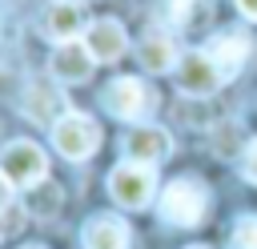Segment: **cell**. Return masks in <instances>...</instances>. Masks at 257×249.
Masks as SVG:
<instances>
[{
    "label": "cell",
    "mask_w": 257,
    "mask_h": 249,
    "mask_svg": "<svg viewBox=\"0 0 257 249\" xmlns=\"http://www.w3.org/2000/svg\"><path fill=\"white\" fill-rule=\"evenodd\" d=\"M205 205H209V189L201 181H193V177H177V181H169L161 189V205L157 209H161V217L169 225L193 229V225H201Z\"/></svg>",
    "instance_id": "obj_1"
},
{
    "label": "cell",
    "mask_w": 257,
    "mask_h": 249,
    "mask_svg": "<svg viewBox=\"0 0 257 249\" xmlns=\"http://www.w3.org/2000/svg\"><path fill=\"white\" fill-rule=\"evenodd\" d=\"M153 189H157V177H153V165H145V161L128 157L108 173V197L124 209H145L153 201Z\"/></svg>",
    "instance_id": "obj_2"
},
{
    "label": "cell",
    "mask_w": 257,
    "mask_h": 249,
    "mask_svg": "<svg viewBox=\"0 0 257 249\" xmlns=\"http://www.w3.org/2000/svg\"><path fill=\"white\" fill-rule=\"evenodd\" d=\"M52 145L68 161H88L100 149V129L84 112H64L60 120H52Z\"/></svg>",
    "instance_id": "obj_3"
},
{
    "label": "cell",
    "mask_w": 257,
    "mask_h": 249,
    "mask_svg": "<svg viewBox=\"0 0 257 249\" xmlns=\"http://www.w3.org/2000/svg\"><path fill=\"white\" fill-rule=\"evenodd\" d=\"M104 108L116 116V120H145L149 112H153V104H157V92L145 84V80H137V76H116L108 88H104Z\"/></svg>",
    "instance_id": "obj_4"
},
{
    "label": "cell",
    "mask_w": 257,
    "mask_h": 249,
    "mask_svg": "<svg viewBox=\"0 0 257 249\" xmlns=\"http://www.w3.org/2000/svg\"><path fill=\"white\" fill-rule=\"evenodd\" d=\"M0 169L8 173V181L16 189H36L44 181V173H48V157L32 141H12L4 149V157H0Z\"/></svg>",
    "instance_id": "obj_5"
},
{
    "label": "cell",
    "mask_w": 257,
    "mask_h": 249,
    "mask_svg": "<svg viewBox=\"0 0 257 249\" xmlns=\"http://www.w3.org/2000/svg\"><path fill=\"white\" fill-rule=\"evenodd\" d=\"M173 72H177V88H181L185 96H213V92L225 84V76H221V68L213 64L209 52H185Z\"/></svg>",
    "instance_id": "obj_6"
},
{
    "label": "cell",
    "mask_w": 257,
    "mask_h": 249,
    "mask_svg": "<svg viewBox=\"0 0 257 249\" xmlns=\"http://www.w3.org/2000/svg\"><path fill=\"white\" fill-rule=\"evenodd\" d=\"M92 64H96V56L88 52L84 40H64V44H56V52H52V60H48V68H52V76H56L60 84H84V80L92 76Z\"/></svg>",
    "instance_id": "obj_7"
},
{
    "label": "cell",
    "mask_w": 257,
    "mask_h": 249,
    "mask_svg": "<svg viewBox=\"0 0 257 249\" xmlns=\"http://www.w3.org/2000/svg\"><path fill=\"white\" fill-rule=\"evenodd\" d=\"M169 153H173V141L161 125H133L128 137H124V157H133V161L161 165Z\"/></svg>",
    "instance_id": "obj_8"
},
{
    "label": "cell",
    "mask_w": 257,
    "mask_h": 249,
    "mask_svg": "<svg viewBox=\"0 0 257 249\" xmlns=\"http://www.w3.org/2000/svg\"><path fill=\"white\" fill-rule=\"evenodd\" d=\"M40 28L48 40L64 44V40H76V32L84 28V12H80V0H52L40 16Z\"/></svg>",
    "instance_id": "obj_9"
},
{
    "label": "cell",
    "mask_w": 257,
    "mask_h": 249,
    "mask_svg": "<svg viewBox=\"0 0 257 249\" xmlns=\"http://www.w3.org/2000/svg\"><path fill=\"white\" fill-rule=\"evenodd\" d=\"M84 44L88 52L96 56V64H108V60H120L124 48H128V36L120 28V20H96L84 28Z\"/></svg>",
    "instance_id": "obj_10"
},
{
    "label": "cell",
    "mask_w": 257,
    "mask_h": 249,
    "mask_svg": "<svg viewBox=\"0 0 257 249\" xmlns=\"http://www.w3.org/2000/svg\"><path fill=\"white\" fill-rule=\"evenodd\" d=\"M209 56H213V64L221 68V76L225 80H233L237 76V68L249 60V36L245 32H217L213 40H209V48H205Z\"/></svg>",
    "instance_id": "obj_11"
},
{
    "label": "cell",
    "mask_w": 257,
    "mask_h": 249,
    "mask_svg": "<svg viewBox=\"0 0 257 249\" xmlns=\"http://www.w3.org/2000/svg\"><path fill=\"white\" fill-rule=\"evenodd\" d=\"M80 241H84V249H128V225L112 213H100V217L84 221Z\"/></svg>",
    "instance_id": "obj_12"
},
{
    "label": "cell",
    "mask_w": 257,
    "mask_h": 249,
    "mask_svg": "<svg viewBox=\"0 0 257 249\" xmlns=\"http://www.w3.org/2000/svg\"><path fill=\"white\" fill-rule=\"evenodd\" d=\"M137 60L145 72H169V68H177L181 56H177V44L169 32H145L137 44Z\"/></svg>",
    "instance_id": "obj_13"
},
{
    "label": "cell",
    "mask_w": 257,
    "mask_h": 249,
    "mask_svg": "<svg viewBox=\"0 0 257 249\" xmlns=\"http://www.w3.org/2000/svg\"><path fill=\"white\" fill-rule=\"evenodd\" d=\"M24 104H28L24 112H28V116H36V120H52V116L60 120V116H64V108H68V104H64L52 88H28Z\"/></svg>",
    "instance_id": "obj_14"
},
{
    "label": "cell",
    "mask_w": 257,
    "mask_h": 249,
    "mask_svg": "<svg viewBox=\"0 0 257 249\" xmlns=\"http://www.w3.org/2000/svg\"><path fill=\"white\" fill-rule=\"evenodd\" d=\"M161 16L173 28H193L205 16V0H161Z\"/></svg>",
    "instance_id": "obj_15"
},
{
    "label": "cell",
    "mask_w": 257,
    "mask_h": 249,
    "mask_svg": "<svg viewBox=\"0 0 257 249\" xmlns=\"http://www.w3.org/2000/svg\"><path fill=\"white\" fill-rule=\"evenodd\" d=\"M56 201H60V189L52 181H40L36 189H28V213H36V217H52Z\"/></svg>",
    "instance_id": "obj_16"
},
{
    "label": "cell",
    "mask_w": 257,
    "mask_h": 249,
    "mask_svg": "<svg viewBox=\"0 0 257 249\" xmlns=\"http://www.w3.org/2000/svg\"><path fill=\"white\" fill-rule=\"evenodd\" d=\"M241 137H245V133H241L237 120L217 125V129H213V153H217V157H237V153H241Z\"/></svg>",
    "instance_id": "obj_17"
},
{
    "label": "cell",
    "mask_w": 257,
    "mask_h": 249,
    "mask_svg": "<svg viewBox=\"0 0 257 249\" xmlns=\"http://www.w3.org/2000/svg\"><path fill=\"white\" fill-rule=\"evenodd\" d=\"M233 249H257V213H249L233 225Z\"/></svg>",
    "instance_id": "obj_18"
},
{
    "label": "cell",
    "mask_w": 257,
    "mask_h": 249,
    "mask_svg": "<svg viewBox=\"0 0 257 249\" xmlns=\"http://www.w3.org/2000/svg\"><path fill=\"white\" fill-rule=\"evenodd\" d=\"M241 177H245L249 185H257V141H249L245 153H241Z\"/></svg>",
    "instance_id": "obj_19"
},
{
    "label": "cell",
    "mask_w": 257,
    "mask_h": 249,
    "mask_svg": "<svg viewBox=\"0 0 257 249\" xmlns=\"http://www.w3.org/2000/svg\"><path fill=\"white\" fill-rule=\"evenodd\" d=\"M12 189H16V185H12V181H8V173L0 169V213L12 205Z\"/></svg>",
    "instance_id": "obj_20"
},
{
    "label": "cell",
    "mask_w": 257,
    "mask_h": 249,
    "mask_svg": "<svg viewBox=\"0 0 257 249\" xmlns=\"http://www.w3.org/2000/svg\"><path fill=\"white\" fill-rule=\"evenodd\" d=\"M237 12L249 16V20H257V0H237Z\"/></svg>",
    "instance_id": "obj_21"
},
{
    "label": "cell",
    "mask_w": 257,
    "mask_h": 249,
    "mask_svg": "<svg viewBox=\"0 0 257 249\" xmlns=\"http://www.w3.org/2000/svg\"><path fill=\"white\" fill-rule=\"evenodd\" d=\"M24 249H44V245H24Z\"/></svg>",
    "instance_id": "obj_22"
},
{
    "label": "cell",
    "mask_w": 257,
    "mask_h": 249,
    "mask_svg": "<svg viewBox=\"0 0 257 249\" xmlns=\"http://www.w3.org/2000/svg\"><path fill=\"white\" fill-rule=\"evenodd\" d=\"M193 249H209V245H193Z\"/></svg>",
    "instance_id": "obj_23"
}]
</instances>
